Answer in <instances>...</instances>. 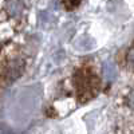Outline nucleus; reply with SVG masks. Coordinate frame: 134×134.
I'll return each instance as SVG.
<instances>
[{
	"instance_id": "nucleus-2",
	"label": "nucleus",
	"mask_w": 134,
	"mask_h": 134,
	"mask_svg": "<svg viewBox=\"0 0 134 134\" xmlns=\"http://www.w3.org/2000/svg\"><path fill=\"white\" fill-rule=\"evenodd\" d=\"M115 110L122 118V122L134 119V85L126 86L118 91L115 97Z\"/></svg>"
},
{
	"instance_id": "nucleus-5",
	"label": "nucleus",
	"mask_w": 134,
	"mask_h": 134,
	"mask_svg": "<svg viewBox=\"0 0 134 134\" xmlns=\"http://www.w3.org/2000/svg\"><path fill=\"white\" fill-rule=\"evenodd\" d=\"M119 131L125 133V134H134V119L127 121V122H122L119 125Z\"/></svg>"
},
{
	"instance_id": "nucleus-6",
	"label": "nucleus",
	"mask_w": 134,
	"mask_h": 134,
	"mask_svg": "<svg viewBox=\"0 0 134 134\" xmlns=\"http://www.w3.org/2000/svg\"><path fill=\"white\" fill-rule=\"evenodd\" d=\"M5 2H7V0H0V5H3Z\"/></svg>"
},
{
	"instance_id": "nucleus-4",
	"label": "nucleus",
	"mask_w": 134,
	"mask_h": 134,
	"mask_svg": "<svg viewBox=\"0 0 134 134\" xmlns=\"http://www.w3.org/2000/svg\"><path fill=\"white\" fill-rule=\"evenodd\" d=\"M60 3H62V5L64 7L66 11H74L78 7H81L83 0H60Z\"/></svg>"
},
{
	"instance_id": "nucleus-7",
	"label": "nucleus",
	"mask_w": 134,
	"mask_h": 134,
	"mask_svg": "<svg viewBox=\"0 0 134 134\" xmlns=\"http://www.w3.org/2000/svg\"><path fill=\"white\" fill-rule=\"evenodd\" d=\"M118 134H125V133H122V131H119V130H118Z\"/></svg>"
},
{
	"instance_id": "nucleus-3",
	"label": "nucleus",
	"mask_w": 134,
	"mask_h": 134,
	"mask_svg": "<svg viewBox=\"0 0 134 134\" xmlns=\"http://www.w3.org/2000/svg\"><path fill=\"white\" fill-rule=\"evenodd\" d=\"M121 67H124L126 72L134 75V43H131V46L127 47L124 55H122Z\"/></svg>"
},
{
	"instance_id": "nucleus-1",
	"label": "nucleus",
	"mask_w": 134,
	"mask_h": 134,
	"mask_svg": "<svg viewBox=\"0 0 134 134\" xmlns=\"http://www.w3.org/2000/svg\"><path fill=\"white\" fill-rule=\"evenodd\" d=\"M67 86L78 103H86L94 99L102 88V76L90 62H82L72 70Z\"/></svg>"
}]
</instances>
